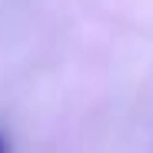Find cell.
Wrapping results in <instances>:
<instances>
[{
  "label": "cell",
  "instance_id": "obj_1",
  "mask_svg": "<svg viewBox=\"0 0 153 153\" xmlns=\"http://www.w3.org/2000/svg\"><path fill=\"white\" fill-rule=\"evenodd\" d=\"M0 153H7V140L4 137H0Z\"/></svg>",
  "mask_w": 153,
  "mask_h": 153
}]
</instances>
